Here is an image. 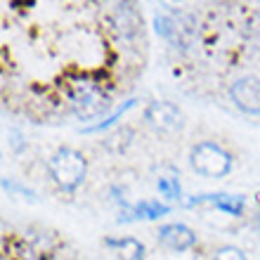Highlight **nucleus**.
Listing matches in <instances>:
<instances>
[{
    "label": "nucleus",
    "instance_id": "f257e3e1",
    "mask_svg": "<svg viewBox=\"0 0 260 260\" xmlns=\"http://www.w3.org/2000/svg\"><path fill=\"white\" fill-rule=\"evenodd\" d=\"M50 175L57 185L67 189V192H74L76 187L81 185L85 175H88V161L81 151L71 149V147H62L52 154V158L48 161Z\"/></svg>",
    "mask_w": 260,
    "mask_h": 260
},
{
    "label": "nucleus",
    "instance_id": "f03ea898",
    "mask_svg": "<svg viewBox=\"0 0 260 260\" xmlns=\"http://www.w3.org/2000/svg\"><path fill=\"white\" fill-rule=\"evenodd\" d=\"M189 164L204 178H225L232 171V156L215 142H199L189 151Z\"/></svg>",
    "mask_w": 260,
    "mask_h": 260
},
{
    "label": "nucleus",
    "instance_id": "7ed1b4c3",
    "mask_svg": "<svg viewBox=\"0 0 260 260\" xmlns=\"http://www.w3.org/2000/svg\"><path fill=\"white\" fill-rule=\"evenodd\" d=\"M71 109L81 121H90V118H97L109 109V100L95 83L83 81L76 83L71 90Z\"/></svg>",
    "mask_w": 260,
    "mask_h": 260
},
{
    "label": "nucleus",
    "instance_id": "20e7f679",
    "mask_svg": "<svg viewBox=\"0 0 260 260\" xmlns=\"http://www.w3.org/2000/svg\"><path fill=\"white\" fill-rule=\"evenodd\" d=\"M154 28L158 36H164L166 41H171L175 48H189L197 38V24L192 17L178 14V17H166L156 14L154 17Z\"/></svg>",
    "mask_w": 260,
    "mask_h": 260
},
{
    "label": "nucleus",
    "instance_id": "39448f33",
    "mask_svg": "<svg viewBox=\"0 0 260 260\" xmlns=\"http://www.w3.org/2000/svg\"><path fill=\"white\" fill-rule=\"evenodd\" d=\"M230 97L232 102L239 107L244 114H260V78L255 76H241L232 83L230 88Z\"/></svg>",
    "mask_w": 260,
    "mask_h": 260
},
{
    "label": "nucleus",
    "instance_id": "423d86ee",
    "mask_svg": "<svg viewBox=\"0 0 260 260\" xmlns=\"http://www.w3.org/2000/svg\"><path fill=\"white\" fill-rule=\"evenodd\" d=\"M144 118L156 130H164V133H175L185 125L182 111L171 102H151L144 111Z\"/></svg>",
    "mask_w": 260,
    "mask_h": 260
},
{
    "label": "nucleus",
    "instance_id": "0eeeda50",
    "mask_svg": "<svg viewBox=\"0 0 260 260\" xmlns=\"http://www.w3.org/2000/svg\"><path fill=\"white\" fill-rule=\"evenodd\" d=\"M158 244L166 246L168 251L182 253V251H187V248H192L194 244H197V234H194L187 225L171 222V225L158 227Z\"/></svg>",
    "mask_w": 260,
    "mask_h": 260
},
{
    "label": "nucleus",
    "instance_id": "6e6552de",
    "mask_svg": "<svg viewBox=\"0 0 260 260\" xmlns=\"http://www.w3.org/2000/svg\"><path fill=\"white\" fill-rule=\"evenodd\" d=\"M194 204H213L220 211L230 213V215H241L244 213V197H232V194H199L189 199V206Z\"/></svg>",
    "mask_w": 260,
    "mask_h": 260
},
{
    "label": "nucleus",
    "instance_id": "1a4fd4ad",
    "mask_svg": "<svg viewBox=\"0 0 260 260\" xmlns=\"http://www.w3.org/2000/svg\"><path fill=\"white\" fill-rule=\"evenodd\" d=\"M168 213V206L158 204V201H140L135 206H128L121 213V222H133V220H158L161 215Z\"/></svg>",
    "mask_w": 260,
    "mask_h": 260
},
{
    "label": "nucleus",
    "instance_id": "9d476101",
    "mask_svg": "<svg viewBox=\"0 0 260 260\" xmlns=\"http://www.w3.org/2000/svg\"><path fill=\"white\" fill-rule=\"evenodd\" d=\"M114 24H116V31L123 38H133L137 34V28H140V14H137L135 5H130V3L116 5V10H114Z\"/></svg>",
    "mask_w": 260,
    "mask_h": 260
},
{
    "label": "nucleus",
    "instance_id": "9b49d317",
    "mask_svg": "<svg viewBox=\"0 0 260 260\" xmlns=\"http://www.w3.org/2000/svg\"><path fill=\"white\" fill-rule=\"evenodd\" d=\"M107 246L118 253V260H144V246L133 237L125 239H107Z\"/></svg>",
    "mask_w": 260,
    "mask_h": 260
},
{
    "label": "nucleus",
    "instance_id": "f8f14e48",
    "mask_svg": "<svg viewBox=\"0 0 260 260\" xmlns=\"http://www.w3.org/2000/svg\"><path fill=\"white\" fill-rule=\"evenodd\" d=\"M156 187H158V192L164 194L166 199H180V182H178V178L175 175H168V178H158V182H156Z\"/></svg>",
    "mask_w": 260,
    "mask_h": 260
},
{
    "label": "nucleus",
    "instance_id": "ddd939ff",
    "mask_svg": "<svg viewBox=\"0 0 260 260\" xmlns=\"http://www.w3.org/2000/svg\"><path fill=\"white\" fill-rule=\"evenodd\" d=\"M213 260H248V258H246V253L237 246H220V248H215Z\"/></svg>",
    "mask_w": 260,
    "mask_h": 260
}]
</instances>
